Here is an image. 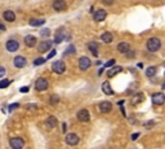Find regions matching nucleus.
Here are the masks:
<instances>
[{
  "label": "nucleus",
  "mask_w": 165,
  "mask_h": 149,
  "mask_svg": "<svg viewBox=\"0 0 165 149\" xmlns=\"http://www.w3.org/2000/svg\"><path fill=\"white\" fill-rule=\"evenodd\" d=\"M160 47H161V42L157 38H151V39L147 40V49L150 52H156V51L160 49Z\"/></svg>",
  "instance_id": "nucleus-1"
},
{
  "label": "nucleus",
  "mask_w": 165,
  "mask_h": 149,
  "mask_svg": "<svg viewBox=\"0 0 165 149\" xmlns=\"http://www.w3.org/2000/svg\"><path fill=\"white\" fill-rule=\"evenodd\" d=\"M64 141H66L67 145L74 146V145H77V144H79L80 137L76 135V133H67L66 137H64Z\"/></svg>",
  "instance_id": "nucleus-2"
},
{
  "label": "nucleus",
  "mask_w": 165,
  "mask_h": 149,
  "mask_svg": "<svg viewBox=\"0 0 165 149\" xmlns=\"http://www.w3.org/2000/svg\"><path fill=\"white\" fill-rule=\"evenodd\" d=\"M49 87V82L46 81L45 78H39L38 81L35 82V89L36 91H45L46 88Z\"/></svg>",
  "instance_id": "nucleus-3"
},
{
  "label": "nucleus",
  "mask_w": 165,
  "mask_h": 149,
  "mask_svg": "<svg viewBox=\"0 0 165 149\" xmlns=\"http://www.w3.org/2000/svg\"><path fill=\"white\" fill-rule=\"evenodd\" d=\"M52 70L57 74H62V73H64V70H66V65H64V62L61 60L56 61V62H53V65H52Z\"/></svg>",
  "instance_id": "nucleus-4"
},
{
  "label": "nucleus",
  "mask_w": 165,
  "mask_h": 149,
  "mask_svg": "<svg viewBox=\"0 0 165 149\" xmlns=\"http://www.w3.org/2000/svg\"><path fill=\"white\" fill-rule=\"evenodd\" d=\"M9 145L12 146L13 149H22L23 145H25V141L21 137H12L9 140Z\"/></svg>",
  "instance_id": "nucleus-5"
},
{
  "label": "nucleus",
  "mask_w": 165,
  "mask_h": 149,
  "mask_svg": "<svg viewBox=\"0 0 165 149\" xmlns=\"http://www.w3.org/2000/svg\"><path fill=\"white\" fill-rule=\"evenodd\" d=\"M90 65H92V61L89 60L88 57H85V56H82V57L79 58V68L80 70H88V69L90 68Z\"/></svg>",
  "instance_id": "nucleus-6"
},
{
  "label": "nucleus",
  "mask_w": 165,
  "mask_h": 149,
  "mask_svg": "<svg viewBox=\"0 0 165 149\" xmlns=\"http://www.w3.org/2000/svg\"><path fill=\"white\" fill-rule=\"evenodd\" d=\"M67 33H66V29L64 27H61V29L57 30L56 33V38H54V43H57V44H59L61 42H63V39L66 38Z\"/></svg>",
  "instance_id": "nucleus-7"
},
{
  "label": "nucleus",
  "mask_w": 165,
  "mask_h": 149,
  "mask_svg": "<svg viewBox=\"0 0 165 149\" xmlns=\"http://www.w3.org/2000/svg\"><path fill=\"white\" fill-rule=\"evenodd\" d=\"M67 8V4L64 0H54L53 1V9L57 12H63L66 11Z\"/></svg>",
  "instance_id": "nucleus-8"
},
{
  "label": "nucleus",
  "mask_w": 165,
  "mask_h": 149,
  "mask_svg": "<svg viewBox=\"0 0 165 149\" xmlns=\"http://www.w3.org/2000/svg\"><path fill=\"white\" fill-rule=\"evenodd\" d=\"M5 48H7V51H9V52H15V51H18V48H19V43L14 39H10L5 43Z\"/></svg>",
  "instance_id": "nucleus-9"
},
{
  "label": "nucleus",
  "mask_w": 165,
  "mask_h": 149,
  "mask_svg": "<svg viewBox=\"0 0 165 149\" xmlns=\"http://www.w3.org/2000/svg\"><path fill=\"white\" fill-rule=\"evenodd\" d=\"M93 17H94V21H97V22H102V21H105L106 17H107V12H106L105 9H98V11H95V12H94Z\"/></svg>",
  "instance_id": "nucleus-10"
},
{
  "label": "nucleus",
  "mask_w": 165,
  "mask_h": 149,
  "mask_svg": "<svg viewBox=\"0 0 165 149\" xmlns=\"http://www.w3.org/2000/svg\"><path fill=\"white\" fill-rule=\"evenodd\" d=\"M152 102L155 105H162L165 102V95L161 92H157V93L152 95Z\"/></svg>",
  "instance_id": "nucleus-11"
},
{
  "label": "nucleus",
  "mask_w": 165,
  "mask_h": 149,
  "mask_svg": "<svg viewBox=\"0 0 165 149\" xmlns=\"http://www.w3.org/2000/svg\"><path fill=\"white\" fill-rule=\"evenodd\" d=\"M76 117H77V119H79L80 122H88V121L90 119V114H89V112H88L87 109L79 110Z\"/></svg>",
  "instance_id": "nucleus-12"
},
{
  "label": "nucleus",
  "mask_w": 165,
  "mask_h": 149,
  "mask_svg": "<svg viewBox=\"0 0 165 149\" xmlns=\"http://www.w3.org/2000/svg\"><path fill=\"white\" fill-rule=\"evenodd\" d=\"M13 64H14V66L17 69H22L26 66L27 61H26V58L23 57V56H15L14 60H13Z\"/></svg>",
  "instance_id": "nucleus-13"
},
{
  "label": "nucleus",
  "mask_w": 165,
  "mask_h": 149,
  "mask_svg": "<svg viewBox=\"0 0 165 149\" xmlns=\"http://www.w3.org/2000/svg\"><path fill=\"white\" fill-rule=\"evenodd\" d=\"M50 48H52V42H50V40H44V42H41L40 44H39L38 51L40 53H45V52H48Z\"/></svg>",
  "instance_id": "nucleus-14"
},
{
  "label": "nucleus",
  "mask_w": 165,
  "mask_h": 149,
  "mask_svg": "<svg viewBox=\"0 0 165 149\" xmlns=\"http://www.w3.org/2000/svg\"><path fill=\"white\" fill-rule=\"evenodd\" d=\"M98 108H99L101 113H105L106 114V113H110L111 110H112V104H111L110 101H102Z\"/></svg>",
  "instance_id": "nucleus-15"
},
{
  "label": "nucleus",
  "mask_w": 165,
  "mask_h": 149,
  "mask_svg": "<svg viewBox=\"0 0 165 149\" xmlns=\"http://www.w3.org/2000/svg\"><path fill=\"white\" fill-rule=\"evenodd\" d=\"M36 37L35 35H27V37L25 38V44L27 45L28 48H32V47H35L36 45Z\"/></svg>",
  "instance_id": "nucleus-16"
},
{
  "label": "nucleus",
  "mask_w": 165,
  "mask_h": 149,
  "mask_svg": "<svg viewBox=\"0 0 165 149\" xmlns=\"http://www.w3.org/2000/svg\"><path fill=\"white\" fill-rule=\"evenodd\" d=\"M57 126V118L53 117V115H50V117L46 118L45 121V127L48 128V130H52V128H54Z\"/></svg>",
  "instance_id": "nucleus-17"
},
{
  "label": "nucleus",
  "mask_w": 165,
  "mask_h": 149,
  "mask_svg": "<svg viewBox=\"0 0 165 149\" xmlns=\"http://www.w3.org/2000/svg\"><path fill=\"white\" fill-rule=\"evenodd\" d=\"M3 17H4L5 21L8 22H13L15 20V13L13 11H5L4 13H3Z\"/></svg>",
  "instance_id": "nucleus-18"
},
{
  "label": "nucleus",
  "mask_w": 165,
  "mask_h": 149,
  "mask_svg": "<svg viewBox=\"0 0 165 149\" xmlns=\"http://www.w3.org/2000/svg\"><path fill=\"white\" fill-rule=\"evenodd\" d=\"M129 49H130V45H129V43L121 42V43H119V44H117V51L120 53H125V52H128Z\"/></svg>",
  "instance_id": "nucleus-19"
},
{
  "label": "nucleus",
  "mask_w": 165,
  "mask_h": 149,
  "mask_svg": "<svg viewBox=\"0 0 165 149\" xmlns=\"http://www.w3.org/2000/svg\"><path fill=\"white\" fill-rule=\"evenodd\" d=\"M121 70H123L121 66H111V68L108 69V71H107V75L108 77H115L116 74H119Z\"/></svg>",
  "instance_id": "nucleus-20"
},
{
  "label": "nucleus",
  "mask_w": 165,
  "mask_h": 149,
  "mask_svg": "<svg viewBox=\"0 0 165 149\" xmlns=\"http://www.w3.org/2000/svg\"><path fill=\"white\" fill-rule=\"evenodd\" d=\"M88 48H89V51L93 53V56L98 57V43H95V42H90L89 44H88Z\"/></svg>",
  "instance_id": "nucleus-21"
},
{
  "label": "nucleus",
  "mask_w": 165,
  "mask_h": 149,
  "mask_svg": "<svg viewBox=\"0 0 165 149\" xmlns=\"http://www.w3.org/2000/svg\"><path fill=\"white\" fill-rule=\"evenodd\" d=\"M143 99H144V97H143V93H142V92L135 93L133 97H131V104H133V105H138L139 102L143 101Z\"/></svg>",
  "instance_id": "nucleus-22"
},
{
  "label": "nucleus",
  "mask_w": 165,
  "mask_h": 149,
  "mask_svg": "<svg viewBox=\"0 0 165 149\" xmlns=\"http://www.w3.org/2000/svg\"><path fill=\"white\" fill-rule=\"evenodd\" d=\"M102 91H103V93H106V95H112V93H113L112 88H111V84L108 83V82H103V84H102Z\"/></svg>",
  "instance_id": "nucleus-23"
},
{
  "label": "nucleus",
  "mask_w": 165,
  "mask_h": 149,
  "mask_svg": "<svg viewBox=\"0 0 165 149\" xmlns=\"http://www.w3.org/2000/svg\"><path fill=\"white\" fill-rule=\"evenodd\" d=\"M28 24L31 25V26H34V27H36V26H41V25H44L45 24V20H39V18H31L30 21H28Z\"/></svg>",
  "instance_id": "nucleus-24"
},
{
  "label": "nucleus",
  "mask_w": 165,
  "mask_h": 149,
  "mask_svg": "<svg viewBox=\"0 0 165 149\" xmlns=\"http://www.w3.org/2000/svg\"><path fill=\"white\" fill-rule=\"evenodd\" d=\"M101 39H102L105 43H111V42H112V39H113V37H112L111 33L106 31V33H103V34L101 35Z\"/></svg>",
  "instance_id": "nucleus-25"
},
{
  "label": "nucleus",
  "mask_w": 165,
  "mask_h": 149,
  "mask_svg": "<svg viewBox=\"0 0 165 149\" xmlns=\"http://www.w3.org/2000/svg\"><path fill=\"white\" fill-rule=\"evenodd\" d=\"M156 71H157V68H156V66H150V68L146 70V75L148 77V78H151V77H155Z\"/></svg>",
  "instance_id": "nucleus-26"
},
{
  "label": "nucleus",
  "mask_w": 165,
  "mask_h": 149,
  "mask_svg": "<svg viewBox=\"0 0 165 149\" xmlns=\"http://www.w3.org/2000/svg\"><path fill=\"white\" fill-rule=\"evenodd\" d=\"M49 102H50L52 105H57L59 102V97L57 96V95H52V96L49 97Z\"/></svg>",
  "instance_id": "nucleus-27"
},
{
  "label": "nucleus",
  "mask_w": 165,
  "mask_h": 149,
  "mask_svg": "<svg viewBox=\"0 0 165 149\" xmlns=\"http://www.w3.org/2000/svg\"><path fill=\"white\" fill-rule=\"evenodd\" d=\"M72 53H75V47H74V45H70V47H68V48H67V49H66V51H64L63 56H64V57H67V56L72 55Z\"/></svg>",
  "instance_id": "nucleus-28"
},
{
  "label": "nucleus",
  "mask_w": 165,
  "mask_h": 149,
  "mask_svg": "<svg viewBox=\"0 0 165 149\" xmlns=\"http://www.w3.org/2000/svg\"><path fill=\"white\" fill-rule=\"evenodd\" d=\"M44 62H45V58H43V57H39V58H36V60H34V65L35 66H39Z\"/></svg>",
  "instance_id": "nucleus-29"
},
{
  "label": "nucleus",
  "mask_w": 165,
  "mask_h": 149,
  "mask_svg": "<svg viewBox=\"0 0 165 149\" xmlns=\"http://www.w3.org/2000/svg\"><path fill=\"white\" fill-rule=\"evenodd\" d=\"M9 84H10V81L3 79V81H0V88H5V87H8Z\"/></svg>",
  "instance_id": "nucleus-30"
},
{
  "label": "nucleus",
  "mask_w": 165,
  "mask_h": 149,
  "mask_svg": "<svg viewBox=\"0 0 165 149\" xmlns=\"http://www.w3.org/2000/svg\"><path fill=\"white\" fill-rule=\"evenodd\" d=\"M125 55H126V57H128V58H134V57H135V52H134L131 48L128 51V52H125Z\"/></svg>",
  "instance_id": "nucleus-31"
},
{
  "label": "nucleus",
  "mask_w": 165,
  "mask_h": 149,
  "mask_svg": "<svg viewBox=\"0 0 165 149\" xmlns=\"http://www.w3.org/2000/svg\"><path fill=\"white\" fill-rule=\"evenodd\" d=\"M49 34H50V30H49V29H43L40 31L41 37H49Z\"/></svg>",
  "instance_id": "nucleus-32"
},
{
  "label": "nucleus",
  "mask_w": 165,
  "mask_h": 149,
  "mask_svg": "<svg viewBox=\"0 0 165 149\" xmlns=\"http://www.w3.org/2000/svg\"><path fill=\"white\" fill-rule=\"evenodd\" d=\"M102 3L105 4V5H112V4L115 3V0H102Z\"/></svg>",
  "instance_id": "nucleus-33"
},
{
  "label": "nucleus",
  "mask_w": 165,
  "mask_h": 149,
  "mask_svg": "<svg viewBox=\"0 0 165 149\" xmlns=\"http://www.w3.org/2000/svg\"><path fill=\"white\" fill-rule=\"evenodd\" d=\"M112 65H115V60H110L108 62H106V64H105L106 68H111Z\"/></svg>",
  "instance_id": "nucleus-34"
},
{
  "label": "nucleus",
  "mask_w": 165,
  "mask_h": 149,
  "mask_svg": "<svg viewBox=\"0 0 165 149\" xmlns=\"http://www.w3.org/2000/svg\"><path fill=\"white\" fill-rule=\"evenodd\" d=\"M4 75H5V68L0 65V78H1V77H4Z\"/></svg>",
  "instance_id": "nucleus-35"
},
{
  "label": "nucleus",
  "mask_w": 165,
  "mask_h": 149,
  "mask_svg": "<svg viewBox=\"0 0 165 149\" xmlns=\"http://www.w3.org/2000/svg\"><path fill=\"white\" fill-rule=\"evenodd\" d=\"M139 137V132H137V133H133V135H131V140L133 141H135Z\"/></svg>",
  "instance_id": "nucleus-36"
},
{
  "label": "nucleus",
  "mask_w": 165,
  "mask_h": 149,
  "mask_svg": "<svg viewBox=\"0 0 165 149\" xmlns=\"http://www.w3.org/2000/svg\"><path fill=\"white\" fill-rule=\"evenodd\" d=\"M18 106H19V104H12V105L9 106V110L12 112V110H14L15 108H18Z\"/></svg>",
  "instance_id": "nucleus-37"
},
{
  "label": "nucleus",
  "mask_w": 165,
  "mask_h": 149,
  "mask_svg": "<svg viewBox=\"0 0 165 149\" xmlns=\"http://www.w3.org/2000/svg\"><path fill=\"white\" fill-rule=\"evenodd\" d=\"M56 53H57V52H56V51L53 49V51H52L50 53H49L48 56H46V58H52V57H53V56H56Z\"/></svg>",
  "instance_id": "nucleus-38"
},
{
  "label": "nucleus",
  "mask_w": 165,
  "mask_h": 149,
  "mask_svg": "<svg viewBox=\"0 0 165 149\" xmlns=\"http://www.w3.org/2000/svg\"><path fill=\"white\" fill-rule=\"evenodd\" d=\"M21 92H22V93H25V92H28V87H22V88H21Z\"/></svg>",
  "instance_id": "nucleus-39"
},
{
  "label": "nucleus",
  "mask_w": 165,
  "mask_h": 149,
  "mask_svg": "<svg viewBox=\"0 0 165 149\" xmlns=\"http://www.w3.org/2000/svg\"><path fill=\"white\" fill-rule=\"evenodd\" d=\"M0 30H1V31H5V26L1 24V22H0Z\"/></svg>",
  "instance_id": "nucleus-40"
},
{
  "label": "nucleus",
  "mask_w": 165,
  "mask_h": 149,
  "mask_svg": "<svg viewBox=\"0 0 165 149\" xmlns=\"http://www.w3.org/2000/svg\"><path fill=\"white\" fill-rule=\"evenodd\" d=\"M62 131H63V132H66V123H63V125H62Z\"/></svg>",
  "instance_id": "nucleus-41"
}]
</instances>
